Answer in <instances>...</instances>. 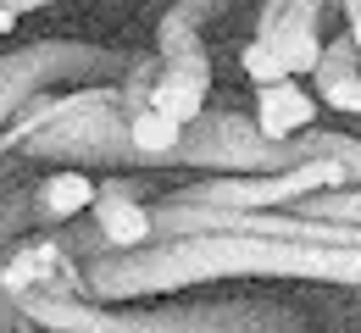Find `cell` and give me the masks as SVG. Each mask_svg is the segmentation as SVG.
I'll return each mask as SVG.
<instances>
[{
	"instance_id": "cell-5",
	"label": "cell",
	"mask_w": 361,
	"mask_h": 333,
	"mask_svg": "<svg viewBox=\"0 0 361 333\" xmlns=\"http://www.w3.org/2000/svg\"><path fill=\"white\" fill-rule=\"evenodd\" d=\"M317 122V95H306L295 78L256 89V134L267 144H289L295 134H306Z\"/></svg>"
},
{
	"instance_id": "cell-13",
	"label": "cell",
	"mask_w": 361,
	"mask_h": 333,
	"mask_svg": "<svg viewBox=\"0 0 361 333\" xmlns=\"http://www.w3.org/2000/svg\"><path fill=\"white\" fill-rule=\"evenodd\" d=\"M11 28H17V11H11V6L0 0V34H11Z\"/></svg>"
},
{
	"instance_id": "cell-10",
	"label": "cell",
	"mask_w": 361,
	"mask_h": 333,
	"mask_svg": "<svg viewBox=\"0 0 361 333\" xmlns=\"http://www.w3.org/2000/svg\"><path fill=\"white\" fill-rule=\"evenodd\" d=\"M306 217H317V222H339V228H361V194H350V189L317 194V200H306Z\"/></svg>"
},
{
	"instance_id": "cell-4",
	"label": "cell",
	"mask_w": 361,
	"mask_h": 333,
	"mask_svg": "<svg viewBox=\"0 0 361 333\" xmlns=\"http://www.w3.org/2000/svg\"><path fill=\"white\" fill-rule=\"evenodd\" d=\"M90 211H94V228H100V239H106L117 256L145 250V244L156 239V211H150L145 200H134L128 189H100Z\"/></svg>"
},
{
	"instance_id": "cell-7",
	"label": "cell",
	"mask_w": 361,
	"mask_h": 333,
	"mask_svg": "<svg viewBox=\"0 0 361 333\" xmlns=\"http://www.w3.org/2000/svg\"><path fill=\"white\" fill-rule=\"evenodd\" d=\"M94 194H100V184H94L90 172H45V184H39V211H45L50 222H67V217H84L94 206Z\"/></svg>"
},
{
	"instance_id": "cell-3",
	"label": "cell",
	"mask_w": 361,
	"mask_h": 333,
	"mask_svg": "<svg viewBox=\"0 0 361 333\" xmlns=\"http://www.w3.org/2000/svg\"><path fill=\"white\" fill-rule=\"evenodd\" d=\"M206 84H212V73H206V61L200 56H189L178 50V61L161 73V84L150 89V111H161V117H173L178 128H195L200 122V111H206Z\"/></svg>"
},
{
	"instance_id": "cell-9",
	"label": "cell",
	"mask_w": 361,
	"mask_h": 333,
	"mask_svg": "<svg viewBox=\"0 0 361 333\" xmlns=\"http://www.w3.org/2000/svg\"><path fill=\"white\" fill-rule=\"evenodd\" d=\"M189 128H178L173 117H161V111H150V106H139L134 122H128V144H134L139 156H173L183 144Z\"/></svg>"
},
{
	"instance_id": "cell-2",
	"label": "cell",
	"mask_w": 361,
	"mask_h": 333,
	"mask_svg": "<svg viewBox=\"0 0 361 333\" xmlns=\"http://www.w3.org/2000/svg\"><path fill=\"white\" fill-rule=\"evenodd\" d=\"M39 333H317L306 317L256 300L223 306H106L84 294H34L17 306Z\"/></svg>"
},
{
	"instance_id": "cell-11",
	"label": "cell",
	"mask_w": 361,
	"mask_h": 333,
	"mask_svg": "<svg viewBox=\"0 0 361 333\" xmlns=\"http://www.w3.org/2000/svg\"><path fill=\"white\" fill-rule=\"evenodd\" d=\"M239 67H245V78H250L256 89H267V84H283V78H289L283 61H278V50H272L267 39H250L245 56H239Z\"/></svg>"
},
{
	"instance_id": "cell-6",
	"label": "cell",
	"mask_w": 361,
	"mask_h": 333,
	"mask_svg": "<svg viewBox=\"0 0 361 333\" xmlns=\"http://www.w3.org/2000/svg\"><path fill=\"white\" fill-rule=\"evenodd\" d=\"M262 39L278 50V61H283V73H289V78L317 73V61H322V39H317V6H312V0H295L283 17H272L267 28H262Z\"/></svg>"
},
{
	"instance_id": "cell-1",
	"label": "cell",
	"mask_w": 361,
	"mask_h": 333,
	"mask_svg": "<svg viewBox=\"0 0 361 333\" xmlns=\"http://www.w3.org/2000/svg\"><path fill=\"white\" fill-rule=\"evenodd\" d=\"M212 278H312L361 289V244H300L256 234H189L161 250H128L84 272V300H150L167 289H195Z\"/></svg>"
},
{
	"instance_id": "cell-12",
	"label": "cell",
	"mask_w": 361,
	"mask_h": 333,
	"mask_svg": "<svg viewBox=\"0 0 361 333\" xmlns=\"http://www.w3.org/2000/svg\"><path fill=\"white\" fill-rule=\"evenodd\" d=\"M350 50L361 56V6H350Z\"/></svg>"
},
{
	"instance_id": "cell-8",
	"label": "cell",
	"mask_w": 361,
	"mask_h": 333,
	"mask_svg": "<svg viewBox=\"0 0 361 333\" xmlns=\"http://www.w3.org/2000/svg\"><path fill=\"white\" fill-rule=\"evenodd\" d=\"M317 84H322V100H328L334 111L361 117V73H356V61L322 50V61H317Z\"/></svg>"
}]
</instances>
